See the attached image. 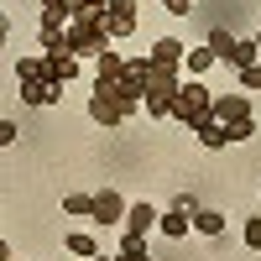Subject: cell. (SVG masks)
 Segmentation results:
<instances>
[{
	"label": "cell",
	"mask_w": 261,
	"mask_h": 261,
	"mask_svg": "<svg viewBox=\"0 0 261 261\" xmlns=\"http://www.w3.org/2000/svg\"><path fill=\"white\" fill-rule=\"evenodd\" d=\"M63 214H79V220H94V199H89V193H68V199H63Z\"/></svg>",
	"instance_id": "15"
},
{
	"label": "cell",
	"mask_w": 261,
	"mask_h": 261,
	"mask_svg": "<svg viewBox=\"0 0 261 261\" xmlns=\"http://www.w3.org/2000/svg\"><path fill=\"white\" fill-rule=\"evenodd\" d=\"M146 58H151V63H167V68H183V63H188V53H183V42H178V37H157Z\"/></svg>",
	"instance_id": "9"
},
{
	"label": "cell",
	"mask_w": 261,
	"mask_h": 261,
	"mask_svg": "<svg viewBox=\"0 0 261 261\" xmlns=\"http://www.w3.org/2000/svg\"><path fill=\"white\" fill-rule=\"evenodd\" d=\"M193 230H199V235H225V214L220 209H199V214H193Z\"/></svg>",
	"instance_id": "13"
},
{
	"label": "cell",
	"mask_w": 261,
	"mask_h": 261,
	"mask_svg": "<svg viewBox=\"0 0 261 261\" xmlns=\"http://www.w3.org/2000/svg\"><path fill=\"white\" fill-rule=\"evenodd\" d=\"M136 21H141L136 0H110V11H105V32H110V37H130Z\"/></svg>",
	"instance_id": "4"
},
{
	"label": "cell",
	"mask_w": 261,
	"mask_h": 261,
	"mask_svg": "<svg viewBox=\"0 0 261 261\" xmlns=\"http://www.w3.org/2000/svg\"><path fill=\"white\" fill-rule=\"evenodd\" d=\"M241 84H246V89H261V63H251V68H241Z\"/></svg>",
	"instance_id": "23"
},
{
	"label": "cell",
	"mask_w": 261,
	"mask_h": 261,
	"mask_svg": "<svg viewBox=\"0 0 261 261\" xmlns=\"http://www.w3.org/2000/svg\"><path fill=\"white\" fill-rule=\"evenodd\" d=\"M209 47H214V58H225V53L235 47V37H230V32H214V37H209Z\"/></svg>",
	"instance_id": "22"
},
{
	"label": "cell",
	"mask_w": 261,
	"mask_h": 261,
	"mask_svg": "<svg viewBox=\"0 0 261 261\" xmlns=\"http://www.w3.org/2000/svg\"><path fill=\"white\" fill-rule=\"evenodd\" d=\"M199 141H204V146H209V151H220V146H225V141H230V130H225V125H220V120H204V125H199Z\"/></svg>",
	"instance_id": "14"
},
{
	"label": "cell",
	"mask_w": 261,
	"mask_h": 261,
	"mask_svg": "<svg viewBox=\"0 0 261 261\" xmlns=\"http://www.w3.org/2000/svg\"><path fill=\"white\" fill-rule=\"evenodd\" d=\"M209 115H214V89H209V84H199V79H188L183 89H178V99H172L167 120H178L183 130H199Z\"/></svg>",
	"instance_id": "2"
},
{
	"label": "cell",
	"mask_w": 261,
	"mask_h": 261,
	"mask_svg": "<svg viewBox=\"0 0 261 261\" xmlns=\"http://www.w3.org/2000/svg\"><path fill=\"white\" fill-rule=\"evenodd\" d=\"M120 261H151L146 256V235H125L120 241Z\"/></svg>",
	"instance_id": "17"
},
{
	"label": "cell",
	"mask_w": 261,
	"mask_h": 261,
	"mask_svg": "<svg viewBox=\"0 0 261 261\" xmlns=\"http://www.w3.org/2000/svg\"><path fill=\"white\" fill-rule=\"evenodd\" d=\"M178 89H183V68H167V63H151L146 58V105H141V110L157 115V120H167Z\"/></svg>",
	"instance_id": "1"
},
{
	"label": "cell",
	"mask_w": 261,
	"mask_h": 261,
	"mask_svg": "<svg viewBox=\"0 0 261 261\" xmlns=\"http://www.w3.org/2000/svg\"><path fill=\"white\" fill-rule=\"evenodd\" d=\"M42 58H47V79H58V84H68L79 73V58L73 53H42Z\"/></svg>",
	"instance_id": "12"
},
{
	"label": "cell",
	"mask_w": 261,
	"mask_h": 261,
	"mask_svg": "<svg viewBox=\"0 0 261 261\" xmlns=\"http://www.w3.org/2000/svg\"><path fill=\"white\" fill-rule=\"evenodd\" d=\"M120 68H125V58H120V53H99V79H115Z\"/></svg>",
	"instance_id": "19"
},
{
	"label": "cell",
	"mask_w": 261,
	"mask_h": 261,
	"mask_svg": "<svg viewBox=\"0 0 261 261\" xmlns=\"http://www.w3.org/2000/svg\"><path fill=\"white\" fill-rule=\"evenodd\" d=\"M21 99L47 110V105H58V99H63V84H58V79H27V84H21Z\"/></svg>",
	"instance_id": "6"
},
{
	"label": "cell",
	"mask_w": 261,
	"mask_h": 261,
	"mask_svg": "<svg viewBox=\"0 0 261 261\" xmlns=\"http://www.w3.org/2000/svg\"><path fill=\"white\" fill-rule=\"evenodd\" d=\"M157 220H162V214L151 209L146 199H141V204H130V214H125V235H146V230H157Z\"/></svg>",
	"instance_id": "10"
},
{
	"label": "cell",
	"mask_w": 261,
	"mask_h": 261,
	"mask_svg": "<svg viewBox=\"0 0 261 261\" xmlns=\"http://www.w3.org/2000/svg\"><path fill=\"white\" fill-rule=\"evenodd\" d=\"M188 6H193V0H162V11H167V16H188Z\"/></svg>",
	"instance_id": "24"
},
{
	"label": "cell",
	"mask_w": 261,
	"mask_h": 261,
	"mask_svg": "<svg viewBox=\"0 0 261 261\" xmlns=\"http://www.w3.org/2000/svg\"><path fill=\"white\" fill-rule=\"evenodd\" d=\"M125 214H130V204L120 199L115 188H99V193H94V220H99V225H125Z\"/></svg>",
	"instance_id": "5"
},
{
	"label": "cell",
	"mask_w": 261,
	"mask_h": 261,
	"mask_svg": "<svg viewBox=\"0 0 261 261\" xmlns=\"http://www.w3.org/2000/svg\"><path fill=\"white\" fill-rule=\"evenodd\" d=\"M0 146H16V120H0Z\"/></svg>",
	"instance_id": "25"
},
{
	"label": "cell",
	"mask_w": 261,
	"mask_h": 261,
	"mask_svg": "<svg viewBox=\"0 0 261 261\" xmlns=\"http://www.w3.org/2000/svg\"><path fill=\"white\" fill-rule=\"evenodd\" d=\"M89 115H94L99 125H120V120H130V115H125V105H115L110 94H99V89L89 94Z\"/></svg>",
	"instance_id": "8"
},
{
	"label": "cell",
	"mask_w": 261,
	"mask_h": 261,
	"mask_svg": "<svg viewBox=\"0 0 261 261\" xmlns=\"http://www.w3.org/2000/svg\"><path fill=\"white\" fill-rule=\"evenodd\" d=\"M230 130V141H251L256 136V120H235V125H225Z\"/></svg>",
	"instance_id": "21"
},
{
	"label": "cell",
	"mask_w": 261,
	"mask_h": 261,
	"mask_svg": "<svg viewBox=\"0 0 261 261\" xmlns=\"http://www.w3.org/2000/svg\"><path fill=\"white\" fill-rule=\"evenodd\" d=\"M68 251H73V256H84V261H94V256H99V246L89 241V235H68Z\"/></svg>",
	"instance_id": "18"
},
{
	"label": "cell",
	"mask_w": 261,
	"mask_h": 261,
	"mask_svg": "<svg viewBox=\"0 0 261 261\" xmlns=\"http://www.w3.org/2000/svg\"><path fill=\"white\" fill-rule=\"evenodd\" d=\"M220 63H230V68H251V63H261V42H256V37H251V42L235 37V47H230Z\"/></svg>",
	"instance_id": "11"
},
{
	"label": "cell",
	"mask_w": 261,
	"mask_h": 261,
	"mask_svg": "<svg viewBox=\"0 0 261 261\" xmlns=\"http://www.w3.org/2000/svg\"><path fill=\"white\" fill-rule=\"evenodd\" d=\"M241 235H246V246H251V251H261V214H251Z\"/></svg>",
	"instance_id": "20"
},
{
	"label": "cell",
	"mask_w": 261,
	"mask_h": 261,
	"mask_svg": "<svg viewBox=\"0 0 261 261\" xmlns=\"http://www.w3.org/2000/svg\"><path fill=\"white\" fill-rule=\"evenodd\" d=\"M256 42H261V32H256Z\"/></svg>",
	"instance_id": "27"
},
{
	"label": "cell",
	"mask_w": 261,
	"mask_h": 261,
	"mask_svg": "<svg viewBox=\"0 0 261 261\" xmlns=\"http://www.w3.org/2000/svg\"><path fill=\"white\" fill-rule=\"evenodd\" d=\"M63 37H68L73 58H99V53H110V42H115L110 32H105V21H68Z\"/></svg>",
	"instance_id": "3"
},
{
	"label": "cell",
	"mask_w": 261,
	"mask_h": 261,
	"mask_svg": "<svg viewBox=\"0 0 261 261\" xmlns=\"http://www.w3.org/2000/svg\"><path fill=\"white\" fill-rule=\"evenodd\" d=\"M94 261H120V256H94Z\"/></svg>",
	"instance_id": "26"
},
{
	"label": "cell",
	"mask_w": 261,
	"mask_h": 261,
	"mask_svg": "<svg viewBox=\"0 0 261 261\" xmlns=\"http://www.w3.org/2000/svg\"><path fill=\"white\" fill-rule=\"evenodd\" d=\"M209 120H220V125L251 120V105H246V94H214V115H209Z\"/></svg>",
	"instance_id": "7"
},
{
	"label": "cell",
	"mask_w": 261,
	"mask_h": 261,
	"mask_svg": "<svg viewBox=\"0 0 261 261\" xmlns=\"http://www.w3.org/2000/svg\"><path fill=\"white\" fill-rule=\"evenodd\" d=\"M214 63H220V58H214V47H193V53H188V73L199 79V73H209V68H214Z\"/></svg>",
	"instance_id": "16"
}]
</instances>
